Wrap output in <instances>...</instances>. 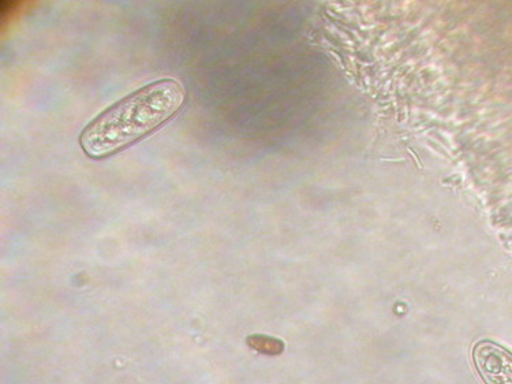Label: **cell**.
Wrapping results in <instances>:
<instances>
[{
    "label": "cell",
    "instance_id": "2",
    "mask_svg": "<svg viewBox=\"0 0 512 384\" xmlns=\"http://www.w3.org/2000/svg\"><path fill=\"white\" fill-rule=\"evenodd\" d=\"M474 364L485 384H512V354L492 342L474 348Z\"/></svg>",
    "mask_w": 512,
    "mask_h": 384
},
{
    "label": "cell",
    "instance_id": "1",
    "mask_svg": "<svg viewBox=\"0 0 512 384\" xmlns=\"http://www.w3.org/2000/svg\"><path fill=\"white\" fill-rule=\"evenodd\" d=\"M186 88L175 78H162L106 108L82 130L80 145L91 159L118 154L145 139L181 111Z\"/></svg>",
    "mask_w": 512,
    "mask_h": 384
},
{
    "label": "cell",
    "instance_id": "3",
    "mask_svg": "<svg viewBox=\"0 0 512 384\" xmlns=\"http://www.w3.org/2000/svg\"><path fill=\"white\" fill-rule=\"evenodd\" d=\"M248 344L261 353L278 354L282 352L283 349V345L280 344L279 341H276V339L260 337V335L250 337Z\"/></svg>",
    "mask_w": 512,
    "mask_h": 384
}]
</instances>
